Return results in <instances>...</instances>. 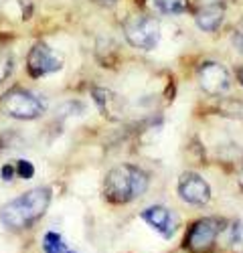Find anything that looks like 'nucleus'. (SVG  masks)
Masks as SVG:
<instances>
[{
  "label": "nucleus",
  "mask_w": 243,
  "mask_h": 253,
  "mask_svg": "<svg viewBox=\"0 0 243 253\" xmlns=\"http://www.w3.org/2000/svg\"><path fill=\"white\" fill-rule=\"evenodd\" d=\"M51 188L35 186L31 191L18 195L0 209V223L8 231H25L33 227L40 217L47 213L51 205Z\"/></svg>",
  "instance_id": "f257e3e1"
},
{
  "label": "nucleus",
  "mask_w": 243,
  "mask_h": 253,
  "mask_svg": "<svg viewBox=\"0 0 243 253\" xmlns=\"http://www.w3.org/2000/svg\"><path fill=\"white\" fill-rule=\"evenodd\" d=\"M150 176L134 164H118L104 178V197L112 205H126L148 191Z\"/></svg>",
  "instance_id": "f03ea898"
},
{
  "label": "nucleus",
  "mask_w": 243,
  "mask_h": 253,
  "mask_svg": "<svg viewBox=\"0 0 243 253\" xmlns=\"http://www.w3.org/2000/svg\"><path fill=\"white\" fill-rule=\"evenodd\" d=\"M0 110L14 120H37L45 114L47 103L39 93L31 89L12 87L0 97Z\"/></svg>",
  "instance_id": "7ed1b4c3"
},
{
  "label": "nucleus",
  "mask_w": 243,
  "mask_h": 253,
  "mask_svg": "<svg viewBox=\"0 0 243 253\" xmlns=\"http://www.w3.org/2000/svg\"><path fill=\"white\" fill-rule=\"evenodd\" d=\"M225 221L217 217H205L195 221L185 237V247L189 253H215L219 245V237L225 233Z\"/></svg>",
  "instance_id": "20e7f679"
},
{
  "label": "nucleus",
  "mask_w": 243,
  "mask_h": 253,
  "mask_svg": "<svg viewBox=\"0 0 243 253\" xmlns=\"http://www.w3.org/2000/svg\"><path fill=\"white\" fill-rule=\"evenodd\" d=\"M126 41L140 51H152L160 43V25L150 14H134L124 23Z\"/></svg>",
  "instance_id": "39448f33"
},
{
  "label": "nucleus",
  "mask_w": 243,
  "mask_h": 253,
  "mask_svg": "<svg viewBox=\"0 0 243 253\" xmlns=\"http://www.w3.org/2000/svg\"><path fill=\"white\" fill-rule=\"evenodd\" d=\"M63 67V55L49 47L47 43H35L27 55V71L31 77L39 79L57 73Z\"/></svg>",
  "instance_id": "423d86ee"
},
{
  "label": "nucleus",
  "mask_w": 243,
  "mask_h": 253,
  "mask_svg": "<svg viewBox=\"0 0 243 253\" xmlns=\"http://www.w3.org/2000/svg\"><path fill=\"white\" fill-rule=\"evenodd\" d=\"M197 79L201 89L207 95H225L231 89V75L217 61H205L197 71Z\"/></svg>",
  "instance_id": "0eeeda50"
},
{
  "label": "nucleus",
  "mask_w": 243,
  "mask_h": 253,
  "mask_svg": "<svg viewBox=\"0 0 243 253\" xmlns=\"http://www.w3.org/2000/svg\"><path fill=\"white\" fill-rule=\"evenodd\" d=\"M176 191L182 201L193 207H205L211 201L209 182L197 172H182L176 184Z\"/></svg>",
  "instance_id": "6e6552de"
},
{
  "label": "nucleus",
  "mask_w": 243,
  "mask_h": 253,
  "mask_svg": "<svg viewBox=\"0 0 243 253\" xmlns=\"http://www.w3.org/2000/svg\"><path fill=\"white\" fill-rule=\"evenodd\" d=\"M140 219L144 221L150 229H154L158 235H162L164 239L174 237L176 229H178V217L174 211H170L168 207L162 205H152L148 209H144L140 213Z\"/></svg>",
  "instance_id": "1a4fd4ad"
},
{
  "label": "nucleus",
  "mask_w": 243,
  "mask_h": 253,
  "mask_svg": "<svg viewBox=\"0 0 243 253\" xmlns=\"http://www.w3.org/2000/svg\"><path fill=\"white\" fill-rule=\"evenodd\" d=\"M225 18V0H197L195 20L205 33H215Z\"/></svg>",
  "instance_id": "9d476101"
},
{
  "label": "nucleus",
  "mask_w": 243,
  "mask_h": 253,
  "mask_svg": "<svg viewBox=\"0 0 243 253\" xmlns=\"http://www.w3.org/2000/svg\"><path fill=\"white\" fill-rule=\"evenodd\" d=\"M91 95H93L95 103L99 105V110L104 112L110 120L122 118V114H124V103H122V97L116 91H110V89H104V87H95Z\"/></svg>",
  "instance_id": "9b49d317"
},
{
  "label": "nucleus",
  "mask_w": 243,
  "mask_h": 253,
  "mask_svg": "<svg viewBox=\"0 0 243 253\" xmlns=\"http://www.w3.org/2000/svg\"><path fill=\"white\" fill-rule=\"evenodd\" d=\"M146 6L156 14L176 16L189 10V0H146Z\"/></svg>",
  "instance_id": "f8f14e48"
},
{
  "label": "nucleus",
  "mask_w": 243,
  "mask_h": 253,
  "mask_svg": "<svg viewBox=\"0 0 243 253\" xmlns=\"http://www.w3.org/2000/svg\"><path fill=\"white\" fill-rule=\"evenodd\" d=\"M40 245H43V253H75L63 239V235L57 233V231H47V233L43 235V241H40Z\"/></svg>",
  "instance_id": "ddd939ff"
},
{
  "label": "nucleus",
  "mask_w": 243,
  "mask_h": 253,
  "mask_svg": "<svg viewBox=\"0 0 243 253\" xmlns=\"http://www.w3.org/2000/svg\"><path fill=\"white\" fill-rule=\"evenodd\" d=\"M229 249L231 253H243V221H235L229 227Z\"/></svg>",
  "instance_id": "4468645a"
},
{
  "label": "nucleus",
  "mask_w": 243,
  "mask_h": 253,
  "mask_svg": "<svg viewBox=\"0 0 243 253\" xmlns=\"http://www.w3.org/2000/svg\"><path fill=\"white\" fill-rule=\"evenodd\" d=\"M14 168H16V174L20 176V178H33L35 176V166H33V162H29V160H18L16 164H14Z\"/></svg>",
  "instance_id": "2eb2a0df"
},
{
  "label": "nucleus",
  "mask_w": 243,
  "mask_h": 253,
  "mask_svg": "<svg viewBox=\"0 0 243 253\" xmlns=\"http://www.w3.org/2000/svg\"><path fill=\"white\" fill-rule=\"evenodd\" d=\"M12 71V57L8 53H0V83H4Z\"/></svg>",
  "instance_id": "dca6fc26"
},
{
  "label": "nucleus",
  "mask_w": 243,
  "mask_h": 253,
  "mask_svg": "<svg viewBox=\"0 0 243 253\" xmlns=\"http://www.w3.org/2000/svg\"><path fill=\"white\" fill-rule=\"evenodd\" d=\"M233 47H235L237 51H241V53H243V25H241V27H237V29H235V33H233Z\"/></svg>",
  "instance_id": "f3484780"
},
{
  "label": "nucleus",
  "mask_w": 243,
  "mask_h": 253,
  "mask_svg": "<svg viewBox=\"0 0 243 253\" xmlns=\"http://www.w3.org/2000/svg\"><path fill=\"white\" fill-rule=\"evenodd\" d=\"M14 174H16L14 164H4V166H2V180H12Z\"/></svg>",
  "instance_id": "a211bd4d"
},
{
  "label": "nucleus",
  "mask_w": 243,
  "mask_h": 253,
  "mask_svg": "<svg viewBox=\"0 0 243 253\" xmlns=\"http://www.w3.org/2000/svg\"><path fill=\"white\" fill-rule=\"evenodd\" d=\"M237 184H239V188L243 191V164H241V168H239V172H237Z\"/></svg>",
  "instance_id": "6ab92c4d"
},
{
  "label": "nucleus",
  "mask_w": 243,
  "mask_h": 253,
  "mask_svg": "<svg viewBox=\"0 0 243 253\" xmlns=\"http://www.w3.org/2000/svg\"><path fill=\"white\" fill-rule=\"evenodd\" d=\"M237 79H239V83L243 85V67H239V71H237Z\"/></svg>",
  "instance_id": "aec40b11"
},
{
  "label": "nucleus",
  "mask_w": 243,
  "mask_h": 253,
  "mask_svg": "<svg viewBox=\"0 0 243 253\" xmlns=\"http://www.w3.org/2000/svg\"><path fill=\"white\" fill-rule=\"evenodd\" d=\"M95 2H99V4H114L116 0H95Z\"/></svg>",
  "instance_id": "412c9836"
}]
</instances>
